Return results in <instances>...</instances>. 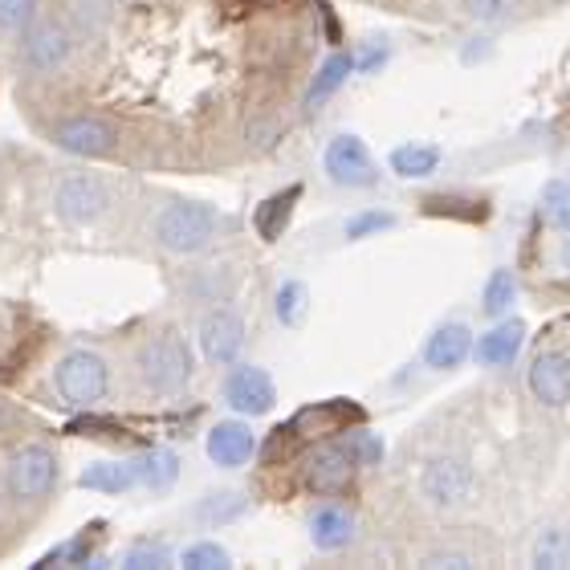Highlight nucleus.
Segmentation results:
<instances>
[{"instance_id":"f257e3e1","label":"nucleus","mask_w":570,"mask_h":570,"mask_svg":"<svg viewBox=\"0 0 570 570\" xmlns=\"http://www.w3.org/2000/svg\"><path fill=\"white\" fill-rule=\"evenodd\" d=\"M131 375L147 395H179L191 383V375H196V358H191L188 338L176 326L147 334L135 346Z\"/></svg>"},{"instance_id":"f03ea898","label":"nucleus","mask_w":570,"mask_h":570,"mask_svg":"<svg viewBox=\"0 0 570 570\" xmlns=\"http://www.w3.org/2000/svg\"><path fill=\"white\" fill-rule=\"evenodd\" d=\"M225 228V216L216 213L213 204L204 200H167L151 220V240L164 253H179V257H191V253L213 249L216 237Z\"/></svg>"},{"instance_id":"7ed1b4c3","label":"nucleus","mask_w":570,"mask_h":570,"mask_svg":"<svg viewBox=\"0 0 570 570\" xmlns=\"http://www.w3.org/2000/svg\"><path fill=\"white\" fill-rule=\"evenodd\" d=\"M53 392H58L61 404L78 407V412H90L95 404H102L110 395V363L107 355H98L90 346H73L53 363Z\"/></svg>"},{"instance_id":"20e7f679","label":"nucleus","mask_w":570,"mask_h":570,"mask_svg":"<svg viewBox=\"0 0 570 570\" xmlns=\"http://www.w3.org/2000/svg\"><path fill=\"white\" fill-rule=\"evenodd\" d=\"M61 481V461L58 452L41 444V440H29V444H17L4 461V493H9L17 505H29V501H46Z\"/></svg>"},{"instance_id":"39448f33","label":"nucleus","mask_w":570,"mask_h":570,"mask_svg":"<svg viewBox=\"0 0 570 570\" xmlns=\"http://www.w3.org/2000/svg\"><path fill=\"white\" fill-rule=\"evenodd\" d=\"M17 58L29 73L37 78H49L70 66L73 58V33L70 24L58 21V17H41L37 12L33 21L21 29V46H17Z\"/></svg>"},{"instance_id":"423d86ee","label":"nucleus","mask_w":570,"mask_h":570,"mask_svg":"<svg viewBox=\"0 0 570 570\" xmlns=\"http://www.w3.org/2000/svg\"><path fill=\"white\" fill-rule=\"evenodd\" d=\"M358 420H363V407L351 404V400H322V404L297 407L294 416L274 432V452L282 444H318V440L346 432Z\"/></svg>"},{"instance_id":"0eeeda50","label":"nucleus","mask_w":570,"mask_h":570,"mask_svg":"<svg viewBox=\"0 0 570 570\" xmlns=\"http://www.w3.org/2000/svg\"><path fill=\"white\" fill-rule=\"evenodd\" d=\"M53 213L66 225H95L110 213V184L90 171H66L53 184Z\"/></svg>"},{"instance_id":"6e6552de","label":"nucleus","mask_w":570,"mask_h":570,"mask_svg":"<svg viewBox=\"0 0 570 570\" xmlns=\"http://www.w3.org/2000/svg\"><path fill=\"white\" fill-rule=\"evenodd\" d=\"M53 147L78 159H107L119 151V127L102 115H66L49 127Z\"/></svg>"},{"instance_id":"1a4fd4ad","label":"nucleus","mask_w":570,"mask_h":570,"mask_svg":"<svg viewBox=\"0 0 570 570\" xmlns=\"http://www.w3.org/2000/svg\"><path fill=\"white\" fill-rule=\"evenodd\" d=\"M322 167H326V176H331L338 188H371V184L380 179V167H375L367 142L358 139V135H334V139L326 142Z\"/></svg>"},{"instance_id":"9d476101","label":"nucleus","mask_w":570,"mask_h":570,"mask_svg":"<svg viewBox=\"0 0 570 570\" xmlns=\"http://www.w3.org/2000/svg\"><path fill=\"white\" fill-rule=\"evenodd\" d=\"M355 464L358 461L351 444H318L302 461V485L309 493H343L351 485V476H355Z\"/></svg>"},{"instance_id":"9b49d317","label":"nucleus","mask_w":570,"mask_h":570,"mask_svg":"<svg viewBox=\"0 0 570 570\" xmlns=\"http://www.w3.org/2000/svg\"><path fill=\"white\" fill-rule=\"evenodd\" d=\"M225 404L237 412V416H265L269 407L277 404V387L269 380V371L262 367H249V363H240L225 375Z\"/></svg>"},{"instance_id":"f8f14e48","label":"nucleus","mask_w":570,"mask_h":570,"mask_svg":"<svg viewBox=\"0 0 570 570\" xmlns=\"http://www.w3.org/2000/svg\"><path fill=\"white\" fill-rule=\"evenodd\" d=\"M196 338H200V351L208 363H237V355L245 351V318L237 309L216 306L200 318Z\"/></svg>"},{"instance_id":"ddd939ff","label":"nucleus","mask_w":570,"mask_h":570,"mask_svg":"<svg viewBox=\"0 0 570 570\" xmlns=\"http://www.w3.org/2000/svg\"><path fill=\"white\" fill-rule=\"evenodd\" d=\"M420 485H424V498L440 510H452V505H461L469 498V489H473V469L456 456H436V461L424 464V476H420Z\"/></svg>"},{"instance_id":"4468645a","label":"nucleus","mask_w":570,"mask_h":570,"mask_svg":"<svg viewBox=\"0 0 570 570\" xmlns=\"http://www.w3.org/2000/svg\"><path fill=\"white\" fill-rule=\"evenodd\" d=\"M204 449H208V461L220 464V469H240V464L253 461L257 436H253V428L245 420H220V424L208 428Z\"/></svg>"},{"instance_id":"2eb2a0df","label":"nucleus","mask_w":570,"mask_h":570,"mask_svg":"<svg viewBox=\"0 0 570 570\" xmlns=\"http://www.w3.org/2000/svg\"><path fill=\"white\" fill-rule=\"evenodd\" d=\"M530 392L542 407H567L570 404V355L562 351H542L530 363Z\"/></svg>"},{"instance_id":"dca6fc26","label":"nucleus","mask_w":570,"mask_h":570,"mask_svg":"<svg viewBox=\"0 0 570 570\" xmlns=\"http://www.w3.org/2000/svg\"><path fill=\"white\" fill-rule=\"evenodd\" d=\"M473 351V334L464 322H440L436 331L428 334L424 343V363L432 371H456Z\"/></svg>"},{"instance_id":"f3484780","label":"nucleus","mask_w":570,"mask_h":570,"mask_svg":"<svg viewBox=\"0 0 570 570\" xmlns=\"http://www.w3.org/2000/svg\"><path fill=\"white\" fill-rule=\"evenodd\" d=\"M309 542L326 550V554L346 550L355 542V513L346 510V505H334V501L318 505V510L309 513Z\"/></svg>"},{"instance_id":"a211bd4d","label":"nucleus","mask_w":570,"mask_h":570,"mask_svg":"<svg viewBox=\"0 0 570 570\" xmlns=\"http://www.w3.org/2000/svg\"><path fill=\"white\" fill-rule=\"evenodd\" d=\"M525 343V326L518 318L501 322V326H493V331L476 343V358L485 363V367H510L513 358H518V351H522Z\"/></svg>"},{"instance_id":"6ab92c4d","label":"nucleus","mask_w":570,"mask_h":570,"mask_svg":"<svg viewBox=\"0 0 570 570\" xmlns=\"http://www.w3.org/2000/svg\"><path fill=\"white\" fill-rule=\"evenodd\" d=\"M302 200V184H289L285 191H274L269 200H262V208L253 213V225L262 233V240H277L285 233V225L294 220V208Z\"/></svg>"},{"instance_id":"aec40b11","label":"nucleus","mask_w":570,"mask_h":570,"mask_svg":"<svg viewBox=\"0 0 570 570\" xmlns=\"http://www.w3.org/2000/svg\"><path fill=\"white\" fill-rule=\"evenodd\" d=\"M78 485L95 489V493H127L139 485V469H135V461H95L82 469Z\"/></svg>"},{"instance_id":"412c9836","label":"nucleus","mask_w":570,"mask_h":570,"mask_svg":"<svg viewBox=\"0 0 570 570\" xmlns=\"http://www.w3.org/2000/svg\"><path fill=\"white\" fill-rule=\"evenodd\" d=\"M135 469H139V485L155 489V493H167V489L179 481V456L171 449H147L135 456Z\"/></svg>"},{"instance_id":"4be33fe9","label":"nucleus","mask_w":570,"mask_h":570,"mask_svg":"<svg viewBox=\"0 0 570 570\" xmlns=\"http://www.w3.org/2000/svg\"><path fill=\"white\" fill-rule=\"evenodd\" d=\"M387 164H392L395 176L424 179L440 167V147H432V142H404V147H395Z\"/></svg>"},{"instance_id":"5701e85b","label":"nucleus","mask_w":570,"mask_h":570,"mask_svg":"<svg viewBox=\"0 0 570 570\" xmlns=\"http://www.w3.org/2000/svg\"><path fill=\"white\" fill-rule=\"evenodd\" d=\"M245 510H249V501L240 498V493H233V489H225V493H208V498L196 501V505H191V518L204 525H228V522H237Z\"/></svg>"},{"instance_id":"b1692460","label":"nucleus","mask_w":570,"mask_h":570,"mask_svg":"<svg viewBox=\"0 0 570 570\" xmlns=\"http://www.w3.org/2000/svg\"><path fill=\"white\" fill-rule=\"evenodd\" d=\"M351 70H355V58H351V53H343V49L322 61L318 78H314V82H309V90H306L309 107H314V102H322V98H331L334 90H338V86L351 78Z\"/></svg>"},{"instance_id":"393cba45","label":"nucleus","mask_w":570,"mask_h":570,"mask_svg":"<svg viewBox=\"0 0 570 570\" xmlns=\"http://www.w3.org/2000/svg\"><path fill=\"white\" fill-rule=\"evenodd\" d=\"M424 216H452V220H485L489 200H469V196H456V191H444V196H428Z\"/></svg>"},{"instance_id":"a878e982","label":"nucleus","mask_w":570,"mask_h":570,"mask_svg":"<svg viewBox=\"0 0 570 570\" xmlns=\"http://www.w3.org/2000/svg\"><path fill=\"white\" fill-rule=\"evenodd\" d=\"M306 285L302 282H282L277 285V294H274V314L282 326H297V322L306 318Z\"/></svg>"},{"instance_id":"bb28decb","label":"nucleus","mask_w":570,"mask_h":570,"mask_svg":"<svg viewBox=\"0 0 570 570\" xmlns=\"http://www.w3.org/2000/svg\"><path fill=\"white\" fill-rule=\"evenodd\" d=\"M534 567H542V570L570 567V534H567V530H547V534H538Z\"/></svg>"},{"instance_id":"cd10ccee","label":"nucleus","mask_w":570,"mask_h":570,"mask_svg":"<svg viewBox=\"0 0 570 570\" xmlns=\"http://www.w3.org/2000/svg\"><path fill=\"white\" fill-rule=\"evenodd\" d=\"M513 297H518V282H513L510 269H498V274H493L485 282V297H481V309L498 318V314H505V309L513 306Z\"/></svg>"},{"instance_id":"c85d7f7f","label":"nucleus","mask_w":570,"mask_h":570,"mask_svg":"<svg viewBox=\"0 0 570 570\" xmlns=\"http://www.w3.org/2000/svg\"><path fill=\"white\" fill-rule=\"evenodd\" d=\"M179 562H184L188 570H225V567H233L228 550L216 547V542H191V547H184Z\"/></svg>"},{"instance_id":"c756f323","label":"nucleus","mask_w":570,"mask_h":570,"mask_svg":"<svg viewBox=\"0 0 570 570\" xmlns=\"http://www.w3.org/2000/svg\"><path fill=\"white\" fill-rule=\"evenodd\" d=\"M542 213L554 228H570V179H554L542 191Z\"/></svg>"},{"instance_id":"7c9ffc66","label":"nucleus","mask_w":570,"mask_h":570,"mask_svg":"<svg viewBox=\"0 0 570 570\" xmlns=\"http://www.w3.org/2000/svg\"><path fill=\"white\" fill-rule=\"evenodd\" d=\"M37 17V0H0V33H21Z\"/></svg>"},{"instance_id":"2f4dec72","label":"nucleus","mask_w":570,"mask_h":570,"mask_svg":"<svg viewBox=\"0 0 570 570\" xmlns=\"http://www.w3.org/2000/svg\"><path fill=\"white\" fill-rule=\"evenodd\" d=\"M171 554L164 547H155V542H135V547L122 550V567L131 570H151V567H167Z\"/></svg>"},{"instance_id":"473e14b6","label":"nucleus","mask_w":570,"mask_h":570,"mask_svg":"<svg viewBox=\"0 0 570 570\" xmlns=\"http://www.w3.org/2000/svg\"><path fill=\"white\" fill-rule=\"evenodd\" d=\"M70 12H73V24L82 33H98L107 24V0H73Z\"/></svg>"},{"instance_id":"72a5a7b5","label":"nucleus","mask_w":570,"mask_h":570,"mask_svg":"<svg viewBox=\"0 0 570 570\" xmlns=\"http://www.w3.org/2000/svg\"><path fill=\"white\" fill-rule=\"evenodd\" d=\"M395 216L392 213H358L346 220V240H363L371 233H383V228H392Z\"/></svg>"},{"instance_id":"f704fd0d","label":"nucleus","mask_w":570,"mask_h":570,"mask_svg":"<svg viewBox=\"0 0 570 570\" xmlns=\"http://www.w3.org/2000/svg\"><path fill=\"white\" fill-rule=\"evenodd\" d=\"M469 12H473L476 21L485 24H498V21H510L513 12H518V0H464Z\"/></svg>"},{"instance_id":"c9c22d12","label":"nucleus","mask_w":570,"mask_h":570,"mask_svg":"<svg viewBox=\"0 0 570 570\" xmlns=\"http://www.w3.org/2000/svg\"><path fill=\"white\" fill-rule=\"evenodd\" d=\"M351 452H355L358 464H375L383 456V444L375 432H355V440H351Z\"/></svg>"},{"instance_id":"e433bc0d","label":"nucleus","mask_w":570,"mask_h":570,"mask_svg":"<svg viewBox=\"0 0 570 570\" xmlns=\"http://www.w3.org/2000/svg\"><path fill=\"white\" fill-rule=\"evenodd\" d=\"M383 61H387V46H383V41H375V49H371V53H363V61H358V66H363V70H380Z\"/></svg>"},{"instance_id":"4c0bfd02","label":"nucleus","mask_w":570,"mask_h":570,"mask_svg":"<svg viewBox=\"0 0 570 570\" xmlns=\"http://www.w3.org/2000/svg\"><path fill=\"white\" fill-rule=\"evenodd\" d=\"M428 567H473V562H469V554H432Z\"/></svg>"},{"instance_id":"58836bf2","label":"nucleus","mask_w":570,"mask_h":570,"mask_svg":"<svg viewBox=\"0 0 570 570\" xmlns=\"http://www.w3.org/2000/svg\"><path fill=\"white\" fill-rule=\"evenodd\" d=\"M4 424H12V412H9V404L0 400V428H4Z\"/></svg>"},{"instance_id":"ea45409f","label":"nucleus","mask_w":570,"mask_h":570,"mask_svg":"<svg viewBox=\"0 0 570 570\" xmlns=\"http://www.w3.org/2000/svg\"><path fill=\"white\" fill-rule=\"evenodd\" d=\"M559 262H562V265H567V269H570V240H567V245H562V253H559Z\"/></svg>"},{"instance_id":"a19ab883","label":"nucleus","mask_w":570,"mask_h":570,"mask_svg":"<svg viewBox=\"0 0 570 570\" xmlns=\"http://www.w3.org/2000/svg\"><path fill=\"white\" fill-rule=\"evenodd\" d=\"M240 4H274V0H240Z\"/></svg>"}]
</instances>
